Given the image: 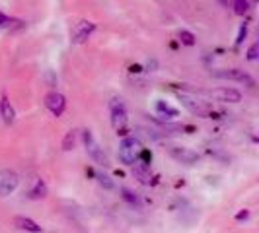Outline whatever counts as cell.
Returning <instances> with one entry per match:
<instances>
[{
  "label": "cell",
  "instance_id": "8fae6325",
  "mask_svg": "<svg viewBox=\"0 0 259 233\" xmlns=\"http://www.w3.org/2000/svg\"><path fill=\"white\" fill-rule=\"evenodd\" d=\"M14 226H16L18 230H24V232L41 233V226H39L37 222L29 220V218H24V216H16V218H14Z\"/></svg>",
  "mask_w": 259,
  "mask_h": 233
},
{
  "label": "cell",
  "instance_id": "52a82bcc",
  "mask_svg": "<svg viewBox=\"0 0 259 233\" xmlns=\"http://www.w3.org/2000/svg\"><path fill=\"white\" fill-rule=\"evenodd\" d=\"M168 152H170V155H172L176 161L185 163V165H193V163H197V161L201 159V155L197 154V152H193V150H189V148H182V146H172Z\"/></svg>",
  "mask_w": 259,
  "mask_h": 233
},
{
  "label": "cell",
  "instance_id": "9c48e42d",
  "mask_svg": "<svg viewBox=\"0 0 259 233\" xmlns=\"http://www.w3.org/2000/svg\"><path fill=\"white\" fill-rule=\"evenodd\" d=\"M45 107L51 111L55 117H61V115L65 113L66 99H65V95L59 93V92H49V93L45 95Z\"/></svg>",
  "mask_w": 259,
  "mask_h": 233
},
{
  "label": "cell",
  "instance_id": "ba28073f",
  "mask_svg": "<svg viewBox=\"0 0 259 233\" xmlns=\"http://www.w3.org/2000/svg\"><path fill=\"white\" fill-rule=\"evenodd\" d=\"M94 31H96V24H94V22L82 20V22H80V24H76V27L72 29V43H76V45L86 43Z\"/></svg>",
  "mask_w": 259,
  "mask_h": 233
},
{
  "label": "cell",
  "instance_id": "4fadbf2b",
  "mask_svg": "<svg viewBox=\"0 0 259 233\" xmlns=\"http://www.w3.org/2000/svg\"><path fill=\"white\" fill-rule=\"evenodd\" d=\"M180 99H182V103L185 105L193 115H197V117H207L208 115V111L199 103V101H195V99H191V97H187V95H180Z\"/></svg>",
  "mask_w": 259,
  "mask_h": 233
},
{
  "label": "cell",
  "instance_id": "30bf717a",
  "mask_svg": "<svg viewBox=\"0 0 259 233\" xmlns=\"http://www.w3.org/2000/svg\"><path fill=\"white\" fill-rule=\"evenodd\" d=\"M47 192H49L47 183L43 181V179H35L33 186L27 190V198H31V200H39V198H45Z\"/></svg>",
  "mask_w": 259,
  "mask_h": 233
},
{
  "label": "cell",
  "instance_id": "d6986e66",
  "mask_svg": "<svg viewBox=\"0 0 259 233\" xmlns=\"http://www.w3.org/2000/svg\"><path fill=\"white\" fill-rule=\"evenodd\" d=\"M74 144H76V130H70V132H66V136H65V140H63V150H72L74 148Z\"/></svg>",
  "mask_w": 259,
  "mask_h": 233
},
{
  "label": "cell",
  "instance_id": "3957f363",
  "mask_svg": "<svg viewBox=\"0 0 259 233\" xmlns=\"http://www.w3.org/2000/svg\"><path fill=\"white\" fill-rule=\"evenodd\" d=\"M82 140H84V146H86V152H88V155H90L96 163H100V165H104V167H109V159H107V155H105L104 148L96 142L94 134H92L88 129L82 130Z\"/></svg>",
  "mask_w": 259,
  "mask_h": 233
},
{
  "label": "cell",
  "instance_id": "ffe728a7",
  "mask_svg": "<svg viewBox=\"0 0 259 233\" xmlns=\"http://www.w3.org/2000/svg\"><path fill=\"white\" fill-rule=\"evenodd\" d=\"M234 12L238 16H244L250 12V2L248 0H234Z\"/></svg>",
  "mask_w": 259,
  "mask_h": 233
},
{
  "label": "cell",
  "instance_id": "5b68a950",
  "mask_svg": "<svg viewBox=\"0 0 259 233\" xmlns=\"http://www.w3.org/2000/svg\"><path fill=\"white\" fill-rule=\"evenodd\" d=\"M20 185V177L16 171L12 169H2L0 171V196H8L12 194Z\"/></svg>",
  "mask_w": 259,
  "mask_h": 233
},
{
  "label": "cell",
  "instance_id": "7c38bea8",
  "mask_svg": "<svg viewBox=\"0 0 259 233\" xmlns=\"http://www.w3.org/2000/svg\"><path fill=\"white\" fill-rule=\"evenodd\" d=\"M132 167V175L138 179V181L142 183V185H150L152 181V175H150V169H148V165H142V163H134V165H130Z\"/></svg>",
  "mask_w": 259,
  "mask_h": 233
},
{
  "label": "cell",
  "instance_id": "8992f818",
  "mask_svg": "<svg viewBox=\"0 0 259 233\" xmlns=\"http://www.w3.org/2000/svg\"><path fill=\"white\" fill-rule=\"evenodd\" d=\"M216 78H224V80H234L240 84H246L248 88H256V80L250 76L248 72L240 70V68H230V70H220V72H212Z\"/></svg>",
  "mask_w": 259,
  "mask_h": 233
},
{
  "label": "cell",
  "instance_id": "277c9868",
  "mask_svg": "<svg viewBox=\"0 0 259 233\" xmlns=\"http://www.w3.org/2000/svg\"><path fill=\"white\" fill-rule=\"evenodd\" d=\"M203 95L207 97H214L216 101L220 103H238L242 101V93L234 88H216V90H208V92H203Z\"/></svg>",
  "mask_w": 259,
  "mask_h": 233
},
{
  "label": "cell",
  "instance_id": "ac0fdd59",
  "mask_svg": "<svg viewBox=\"0 0 259 233\" xmlns=\"http://www.w3.org/2000/svg\"><path fill=\"white\" fill-rule=\"evenodd\" d=\"M96 175V179H98V183L104 186V188H107V190H113L115 188V183L111 181V177H107L105 173H102V171H98V173H94Z\"/></svg>",
  "mask_w": 259,
  "mask_h": 233
},
{
  "label": "cell",
  "instance_id": "4316f807",
  "mask_svg": "<svg viewBox=\"0 0 259 233\" xmlns=\"http://www.w3.org/2000/svg\"><path fill=\"white\" fill-rule=\"evenodd\" d=\"M220 2V6H228L230 4V0H218Z\"/></svg>",
  "mask_w": 259,
  "mask_h": 233
},
{
  "label": "cell",
  "instance_id": "9a60e30c",
  "mask_svg": "<svg viewBox=\"0 0 259 233\" xmlns=\"http://www.w3.org/2000/svg\"><path fill=\"white\" fill-rule=\"evenodd\" d=\"M156 113H158L160 117H164V119H176V117L180 115V111H178L176 107L168 105L166 101H162V99L156 101Z\"/></svg>",
  "mask_w": 259,
  "mask_h": 233
},
{
  "label": "cell",
  "instance_id": "e0dca14e",
  "mask_svg": "<svg viewBox=\"0 0 259 233\" xmlns=\"http://www.w3.org/2000/svg\"><path fill=\"white\" fill-rule=\"evenodd\" d=\"M178 37H180V43H182V45H187V47H193V45L197 43L195 35H193L191 31H187V29H182Z\"/></svg>",
  "mask_w": 259,
  "mask_h": 233
},
{
  "label": "cell",
  "instance_id": "603a6c76",
  "mask_svg": "<svg viewBox=\"0 0 259 233\" xmlns=\"http://www.w3.org/2000/svg\"><path fill=\"white\" fill-rule=\"evenodd\" d=\"M236 220H238V222H246V220H250V210L244 208L242 212H238V214H236Z\"/></svg>",
  "mask_w": 259,
  "mask_h": 233
},
{
  "label": "cell",
  "instance_id": "5bb4252c",
  "mask_svg": "<svg viewBox=\"0 0 259 233\" xmlns=\"http://www.w3.org/2000/svg\"><path fill=\"white\" fill-rule=\"evenodd\" d=\"M0 115H2V119H4L6 125H12V123L16 121V111H14V107L10 105L8 97H2V99H0Z\"/></svg>",
  "mask_w": 259,
  "mask_h": 233
},
{
  "label": "cell",
  "instance_id": "d4e9b609",
  "mask_svg": "<svg viewBox=\"0 0 259 233\" xmlns=\"http://www.w3.org/2000/svg\"><path fill=\"white\" fill-rule=\"evenodd\" d=\"M129 70H130V74H138V72H140V70H142V68H140V66H138V64H134V66H130Z\"/></svg>",
  "mask_w": 259,
  "mask_h": 233
},
{
  "label": "cell",
  "instance_id": "cb8c5ba5",
  "mask_svg": "<svg viewBox=\"0 0 259 233\" xmlns=\"http://www.w3.org/2000/svg\"><path fill=\"white\" fill-rule=\"evenodd\" d=\"M156 66H158V62H156L154 58H152V60H148V62H146V72H154Z\"/></svg>",
  "mask_w": 259,
  "mask_h": 233
},
{
  "label": "cell",
  "instance_id": "44dd1931",
  "mask_svg": "<svg viewBox=\"0 0 259 233\" xmlns=\"http://www.w3.org/2000/svg\"><path fill=\"white\" fill-rule=\"evenodd\" d=\"M258 56H259V43H254L248 49V60H258Z\"/></svg>",
  "mask_w": 259,
  "mask_h": 233
},
{
  "label": "cell",
  "instance_id": "484cf974",
  "mask_svg": "<svg viewBox=\"0 0 259 233\" xmlns=\"http://www.w3.org/2000/svg\"><path fill=\"white\" fill-rule=\"evenodd\" d=\"M6 24H8V18H6V16H4L2 12H0V27L6 26Z\"/></svg>",
  "mask_w": 259,
  "mask_h": 233
},
{
  "label": "cell",
  "instance_id": "7402d4cb",
  "mask_svg": "<svg viewBox=\"0 0 259 233\" xmlns=\"http://www.w3.org/2000/svg\"><path fill=\"white\" fill-rule=\"evenodd\" d=\"M246 37H248V26L244 24V26L240 27V31H238V39H236V45H242Z\"/></svg>",
  "mask_w": 259,
  "mask_h": 233
},
{
  "label": "cell",
  "instance_id": "6da1fadb",
  "mask_svg": "<svg viewBox=\"0 0 259 233\" xmlns=\"http://www.w3.org/2000/svg\"><path fill=\"white\" fill-rule=\"evenodd\" d=\"M109 111H111V125L117 132V136H127L129 134V117H127V107L121 97H113L109 101Z\"/></svg>",
  "mask_w": 259,
  "mask_h": 233
},
{
  "label": "cell",
  "instance_id": "7a4b0ae2",
  "mask_svg": "<svg viewBox=\"0 0 259 233\" xmlns=\"http://www.w3.org/2000/svg\"><path fill=\"white\" fill-rule=\"evenodd\" d=\"M142 150V144H140V140L138 138H134V136H125L123 140H121V144H119V159H121V163H125V165H134L136 163V159H138V152Z\"/></svg>",
  "mask_w": 259,
  "mask_h": 233
},
{
  "label": "cell",
  "instance_id": "2e32d148",
  "mask_svg": "<svg viewBox=\"0 0 259 233\" xmlns=\"http://www.w3.org/2000/svg\"><path fill=\"white\" fill-rule=\"evenodd\" d=\"M121 198H123L125 202H129L130 206L140 208V198H138V194H134V192L129 190L127 186H123V188H121Z\"/></svg>",
  "mask_w": 259,
  "mask_h": 233
}]
</instances>
